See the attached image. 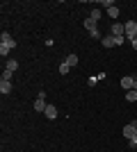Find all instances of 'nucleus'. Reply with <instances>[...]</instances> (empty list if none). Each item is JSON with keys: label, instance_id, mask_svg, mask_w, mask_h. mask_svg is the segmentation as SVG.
Listing matches in <instances>:
<instances>
[{"label": "nucleus", "instance_id": "obj_1", "mask_svg": "<svg viewBox=\"0 0 137 152\" xmlns=\"http://www.w3.org/2000/svg\"><path fill=\"white\" fill-rule=\"evenodd\" d=\"M82 25H85V30L89 32V34H91L94 39H103V37H101V32H98V23H96V20L85 18V23H82Z\"/></svg>", "mask_w": 137, "mask_h": 152}, {"label": "nucleus", "instance_id": "obj_2", "mask_svg": "<svg viewBox=\"0 0 137 152\" xmlns=\"http://www.w3.org/2000/svg\"><path fill=\"white\" fill-rule=\"evenodd\" d=\"M124 25H126V41H135L137 39V23L135 20H128Z\"/></svg>", "mask_w": 137, "mask_h": 152}, {"label": "nucleus", "instance_id": "obj_3", "mask_svg": "<svg viewBox=\"0 0 137 152\" xmlns=\"http://www.w3.org/2000/svg\"><path fill=\"white\" fill-rule=\"evenodd\" d=\"M46 107H48V102H46V93L41 91L39 95H37V100H34V111H39V114H44Z\"/></svg>", "mask_w": 137, "mask_h": 152}, {"label": "nucleus", "instance_id": "obj_4", "mask_svg": "<svg viewBox=\"0 0 137 152\" xmlns=\"http://www.w3.org/2000/svg\"><path fill=\"white\" fill-rule=\"evenodd\" d=\"M124 136H126L128 141H130L133 136H137V127H135V121H133V123H128V125H124Z\"/></svg>", "mask_w": 137, "mask_h": 152}, {"label": "nucleus", "instance_id": "obj_5", "mask_svg": "<svg viewBox=\"0 0 137 152\" xmlns=\"http://www.w3.org/2000/svg\"><path fill=\"white\" fill-rule=\"evenodd\" d=\"M0 43H2V45H7V48L12 50L14 45H16V41L12 39V34H9V32H2V34H0Z\"/></svg>", "mask_w": 137, "mask_h": 152}, {"label": "nucleus", "instance_id": "obj_6", "mask_svg": "<svg viewBox=\"0 0 137 152\" xmlns=\"http://www.w3.org/2000/svg\"><path fill=\"white\" fill-rule=\"evenodd\" d=\"M112 37H126V25L124 23H112Z\"/></svg>", "mask_w": 137, "mask_h": 152}, {"label": "nucleus", "instance_id": "obj_7", "mask_svg": "<svg viewBox=\"0 0 137 152\" xmlns=\"http://www.w3.org/2000/svg\"><path fill=\"white\" fill-rule=\"evenodd\" d=\"M44 116L48 118V121H55V118H57V107H55V104H48L46 111H44Z\"/></svg>", "mask_w": 137, "mask_h": 152}, {"label": "nucleus", "instance_id": "obj_8", "mask_svg": "<svg viewBox=\"0 0 137 152\" xmlns=\"http://www.w3.org/2000/svg\"><path fill=\"white\" fill-rule=\"evenodd\" d=\"M101 45H103V48H114V45H117V39L112 37V34H107V37L101 39Z\"/></svg>", "mask_w": 137, "mask_h": 152}, {"label": "nucleus", "instance_id": "obj_9", "mask_svg": "<svg viewBox=\"0 0 137 152\" xmlns=\"http://www.w3.org/2000/svg\"><path fill=\"white\" fill-rule=\"evenodd\" d=\"M133 84H135V77H133V75L121 77V86H124L126 91H133Z\"/></svg>", "mask_w": 137, "mask_h": 152}, {"label": "nucleus", "instance_id": "obj_10", "mask_svg": "<svg viewBox=\"0 0 137 152\" xmlns=\"http://www.w3.org/2000/svg\"><path fill=\"white\" fill-rule=\"evenodd\" d=\"M0 93H2V95L12 93V82H7V80H0Z\"/></svg>", "mask_w": 137, "mask_h": 152}, {"label": "nucleus", "instance_id": "obj_11", "mask_svg": "<svg viewBox=\"0 0 137 152\" xmlns=\"http://www.w3.org/2000/svg\"><path fill=\"white\" fill-rule=\"evenodd\" d=\"M16 68H19V61H16V59H7V61H5V70L16 73Z\"/></svg>", "mask_w": 137, "mask_h": 152}, {"label": "nucleus", "instance_id": "obj_12", "mask_svg": "<svg viewBox=\"0 0 137 152\" xmlns=\"http://www.w3.org/2000/svg\"><path fill=\"white\" fill-rule=\"evenodd\" d=\"M107 16H110L112 20H117V16H119V7H117V5H112L110 9H107Z\"/></svg>", "mask_w": 137, "mask_h": 152}, {"label": "nucleus", "instance_id": "obj_13", "mask_svg": "<svg viewBox=\"0 0 137 152\" xmlns=\"http://www.w3.org/2000/svg\"><path fill=\"white\" fill-rule=\"evenodd\" d=\"M64 61H66V64H69V66L73 68V66H78V55H73V52H71V55H69V57H66Z\"/></svg>", "mask_w": 137, "mask_h": 152}, {"label": "nucleus", "instance_id": "obj_14", "mask_svg": "<svg viewBox=\"0 0 137 152\" xmlns=\"http://www.w3.org/2000/svg\"><path fill=\"white\" fill-rule=\"evenodd\" d=\"M101 16H103V14H101V9H98V7H96V9H91V14H89V18L96 20V23L101 20Z\"/></svg>", "mask_w": 137, "mask_h": 152}, {"label": "nucleus", "instance_id": "obj_15", "mask_svg": "<svg viewBox=\"0 0 137 152\" xmlns=\"http://www.w3.org/2000/svg\"><path fill=\"white\" fill-rule=\"evenodd\" d=\"M126 100L128 102H137V91H126Z\"/></svg>", "mask_w": 137, "mask_h": 152}, {"label": "nucleus", "instance_id": "obj_16", "mask_svg": "<svg viewBox=\"0 0 137 152\" xmlns=\"http://www.w3.org/2000/svg\"><path fill=\"white\" fill-rule=\"evenodd\" d=\"M69 70H71V66H69L66 61H62V64H59V75H66Z\"/></svg>", "mask_w": 137, "mask_h": 152}, {"label": "nucleus", "instance_id": "obj_17", "mask_svg": "<svg viewBox=\"0 0 137 152\" xmlns=\"http://www.w3.org/2000/svg\"><path fill=\"white\" fill-rule=\"evenodd\" d=\"M12 77H14V73H9V70H2V77H0V80H7V82H12Z\"/></svg>", "mask_w": 137, "mask_h": 152}, {"label": "nucleus", "instance_id": "obj_18", "mask_svg": "<svg viewBox=\"0 0 137 152\" xmlns=\"http://www.w3.org/2000/svg\"><path fill=\"white\" fill-rule=\"evenodd\" d=\"M9 52H12V50H9L7 45H2V43H0V55H2V57H9Z\"/></svg>", "mask_w": 137, "mask_h": 152}, {"label": "nucleus", "instance_id": "obj_19", "mask_svg": "<svg viewBox=\"0 0 137 152\" xmlns=\"http://www.w3.org/2000/svg\"><path fill=\"white\" fill-rule=\"evenodd\" d=\"M128 148H130V150H137V136H133V139L128 141Z\"/></svg>", "mask_w": 137, "mask_h": 152}, {"label": "nucleus", "instance_id": "obj_20", "mask_svg": "<svg viewBox=\"0 0 137 152\" xmlns=\"http://www.w3.org/2000/svg\"><path fill=\"white\" fill-rule=\"evenodd\" d=\"M98 82V77L96 75H94V77H89V80H87V84H89V86H94V84H96Z\"/></svg>", "mask_w": 137, "mask_h": 152}, {"label": "nucleus", "instance_id": "obj_21", "mask_svg": "<svg viewBox=\"0 0 137 152\" xmlns=\"http://www.w3.org/2000/svg\"><path fill=\"white\" fill-rule=\"evenodd\" d=\"M130 45H133V50H137V41H130Z\"/></svg>", "mask_w": 137, "mask_h": 152}, {"label": "nucleus", "instance_id": "obj_22", "mask_svg": "<svg viewBox=\"0 0 137 152\" xmlns=\"http://www.w3.org/2000/svg\"><path fill=\"white\" fill-rule=\"evenodd\" d=\"M133 91H137V77H135V84H133Z\"/></svg>", "mask_w": 137, "mask_h": 152}, {"label": "nucleus", "instance_id": "obj_23", "mask_svg": "<svg viewBox=\"0 0 137 152\" xmlns=\"http://www.w3.org/2000/svg\"><path fill=\"white\" fill-rule=\"evenodd\" d=\"M135 127H137V121H135Z\"/></svg>", "mask_w": 137, "mask_h": 152}, {"label": "nucleus", "instance_id": "obj_24", "mask_svg": "<svg viewBox=\"0 0 137 152\" xmlns=\"http://www.w3.org/2000/svg\"><path fill=\"white\" fill-rule=\"evenodd\" d=\"M135 41H137V39H135Z\"/></svg>", "mask_w": 137, "mask_h": 152}]
</instances>
